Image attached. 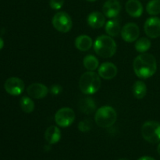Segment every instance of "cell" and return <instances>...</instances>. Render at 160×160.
Returning <instances> with one entry per match:
<instances>
[{"mask_svg": "<svg viewBox=\"0 0 160 160\" xmlns=\"http://www.w3.org/2000/svg\"><path fill=\"white\" fill-rule=\"evenodd\" d=\"M133 67L135 74L142 79H147L155 74L157 69L156 59L152 54L143 53L134 59Z\"/></svg>", "mask_w": 160, "mask_h": 160, "instance_id": "1", "label": "cell"}, {"mask_svg": "<svg viewBox=\"0 0 160 160\" xmlns=\"http://www.w3.org/2000/svg\"><path fill=\"white\" fill-rule=\"evenodd\" d=\"M94 49L96 54L101 57L110 58L117 52V44L110 36L101 35L95 40Z\"/></svg>", "mask_w": 160, "mask_h": 160, "instance_id": "2", "label": "cell"}, {"mask_svg": "<svg viewBox=\"0 0 160 160\" xmlns=\"http://www.w3.org/2000/svg\"><path fill=\"white\" fill-rule=\"evenodd\" d=\"M99 75L93 71L83 73L80 78L79 87L81 92L86 95H93L96 93L101 85Z\"/></svg>", "mask_w": 160, "mask_h": 160, "instance_id": "3", "label": "cell"}, {"mask_svg": "<svg viewBox=\"0 0 160 160\" xmlns=\"http://www.w3.org/2000/svg\"><path fill=\"white\" fill-rule=\"evenodd\" d=\"M117 114L115 109L111 106H102L96 111L95 116V123L102 128H108L115 123Z\"/></svg>", "mask_w": 160, "mask_h": 160, "instance_id": "4", "label": "cell"}, {"mask_svg": "<svg viewBox=\"0 0 160 160\" xmlns=\"http://www.w3.org/2000/svg\"><path fill=\"white\" fill-rule=\"evenodd\" d=\"M142 134L145 141L150 143L160 142V123L156 121H147L142 128Z\"/></svg>", "mask_w": 160, "mask_h": 160, "instance_id": "5", "label": "cell"}, {"mask_svg": "<svg viewBox=\"0 0 160 160\" xmlns=\"http://www.w3.org/2000/svg\"><path fill=\"white\" fill-rule=\"evenodd\" d=\"M52 25L55 29L59 32L67 33L71 30L73 22L68 13L65 12H59L53 17Z\"/></svg>", "mask_w": 160, "mask_h": 160, "instance_id": "6", "label": "cell"}, {"mask_svg": "<svg viewBox=\"0 0 160 160\" xmlns=\"http://www.w3.org/2000/svg\"><path fill=\"white\" fill-rule=\"evenodd\" d=\"M75 120L74 111L70 108H62L56 112L55 115V121L58 126L67 128L73 123Z\"/></svg>", "mask_w": 160, "mask_h": 160, "instance_id": "7", "label": "cell"}, {"mask_svg": "<svg viewBox=\"0 0 160 160\" xmlns=\"http://www.w3.org/2000/svg\"><path fill=\"white\" fill-rule=\"evenodd\" d=\"M24 82L20 78H9L6 81L4 84L5 90L11 95H19L24 90Z\"/></svg>", "mask_w": 160, "mask_h": 160, "instance_id": "8", "label": "cell"}, {"mask_svg": "<svg viewBox=\"0 0 160 160\" xmlns=\"http://www.w3.org/2000/svg\"><path fill=\"white\" fill-rule=\"evenodd\" d=\"M140 30L134 23H128L123 27L121 30L122 38L126 42H135L139 37Z\"/></svg>", "mask_w": 160, "mask_h": 160, "instance_id": "9", "label": "cell"}, {"mask_svg": "<svg viewBox=\"0 0 160 160\" xmlns=\"http://www.w3.org/2000/svg\"><path fill=\"white\" fill-rule=\"evenodd\" d=\"M145 32L147 36L151 38H156L160 36V19L152 17L145 21L144 26Z\"/></svg>", "mask_w": 160, "mask_h": 160, "instance_id": "10", "label": "cell"}, {"mask_svg": "<svg viewBox=\"0 0 160 160\" xmlns=\"http://www.w3.org/2000/svg\"><path fill=\"white\" fill-rule=\"evenodd\" d=\"M121 10V5L118 0H107L102 6L103 14L108 18H115Z\"/></svg>", "mask_w": 160, "mask_h": 160, "instance_id": "11", "label": "cell"}, {"mask_svg": "<svg viewBox=\"0 0 160 160\" xmlns=\"http://www.w3.org/2000/svg\"><path fill=\"white\" fill-rule=\"evenodd\" d=\"M27 92L31 98L40 99V98H45L48 95V88L45 84H40V83H34L28 86Z\"/></svg>", "mask_w": 160, "mask_h": 160, "instance_id": "12", "label": "cell"}, {"mask_svg": "<svg viewBox=\"0 0 160 160\" xmlns=\"http://www.w3.org/2000/svg\"><path fill=\"white\" fill-rule=\"evenodd\" d=\"M117 72V67L112 62H104L98 69V75L106 80H110L115 78Z\"/></svg>", "mask_w": 160, "mask_h": 160, "instance_id": "13", "label": "cell"}, {"mask_svg": "<svg viewBox=\"0 0 160 160\" xmlns=\"http://www.w3.org/2000/svg\"><path fill=\"white\" fill-rule=\"evenodd\" d=\"M126 11L131 17H140L143 12V6L138 0H128L126 3Z\"/></svg>", "mask_w": 160, "mask_h": 160, "instance_id": "14", "label": "cell"}, {"mask_svg": "<svg viewBox=\"0 0 160 160\" xmlns=\"http://www.w3.org/2000/svg\"><path fill=\"white\" fill-rule=\"evenodd\" d=\"M88 23L92 28H100L103 27L106 22L105 15L99 12H93L90 13L87 19Z\"/></svg>", "mask_w": 160, "mask_h": 160, "instance_id": "15", "label": "cell"}, {"mask_svg": "<svg viewBox=\"0 0 160 160\" xmlns=\"http://www.w3.org/2000/svg\"><path fill=\"white\" fill-rule=\"evenodd\" d=\"M79 109L84 114L90 115L93 113L96 109V104H95V100L90 97L82 98L79 102Z\"/></svg>", "mask_w": 160, "mask_h": 160, "instance_id": "16", "label": "cell"}, {"mask_svg": "<svg viewBox=\"0 0 160 160\" xmlns=\"http://www.w3.org/2000/svg\"><path fill=\"white\" fill-rule=\"evenodd\" d=\"M45 138L46 142L50 145L57 143L61 138L60 130L56 126L49 127L45 131Z\"/></svg>", "mask_w": 160, "mask_h": 160, "instance_id": "17", "label": "cell"}, {"mask_svg": "<svg viewBox=\"0 0 160 160\" xmlns=\"http://www.w3.org/2000/svg\"><path fill=\"white\" fill-rule=\"evenodd\" d=\"M93 45L92 39L89 36L83 34V35L78 36L75 40V46L78 50L81 51H88L92 48Z\"/></svg>", "mask_w": 160, "mask_h": 160, "instance_id": "18", "label": "cell"}, {"mask_svg": "<svg viewBox=\"0 0 160 160\" xmlns=\"http://www.w3.org/2000/svg\"><path fill=\"white\" fill-rule=\"evenodd\" d=\"M133 94L134 97L138 99H142L145 96L147 93V87L146 84L142 81H136L133 85Z\"/></svg>", "mask_w": 160, "mask_h": 160, "instance_id": "19", "label": "cell"}, {"mask_svg": "<svg viewBox=\"0 0 160 160\" xmlns=\"http://www.w3.org/2000/svg\"><path fill=\"white\" fill-rule=\"evenodd\" d=\"M106 31L110 37H117L120 32V23L117 20H111L106 23Z\"/></svg>", "mask_w": 160, "mask_h": 160, "instance_id": "20", "label": "cell"}, {"mask_svg": "<svg viewBox=\"0 0 160 160\" xmlns=\"http://www.w3.org/2000/svg\"><path fill=\"white\" fill-rule=\"evenodd\" d=\"M84 66L90 71L95 70L98 67V60L95 56L88 55L84 58Z\"/></svg>", "mask_w": 160, "mask_h": 160, "instance_id": "21", "label": "cell"}, {"mask_svg": "<svg viewBox=\"0 0 160 160\" xmlns=\"http://www.w3.org/2000/svg\"><path fill=\"white\" fill-rule=\"evenodd\" d=\"M20 107L22 110L27 113H31L34 109V103L31 98L27 96H23L20 101Z\"/></svg>", "mask_w": 160, "mask_h": 160, "instance_id": "22", "label": "cell"}, {"mask_svg": "<svg viewBox=\"0 0 160 160\" xmlns=\"http://www.w3.org/2000/svg\"><path fill=\"white\" fill-rule=\"evenodd\" d=\"M146 10L149 15L156 16L160 13V0H151L146 6Z\"/></svg>", "mask_w": 160, "mask_h": 160, "instance_id": "23", "label": "cell"}, {"mask_svg": "<svg viewBox=\"0 0 160 160\" xmlns=\"http://www.w3.org/2000/svg\"><path fill=\"white\" fill-rule=\"evenodd\" d=\"M151 47V42L146 38H142L135 43V49L139 52H145Z\"/></svg>", "mask_w": 160, "mask_h": 160, "instance_id": "24", "label": "cell"}, {"mask_svg": "<svg viewBox=\"0 0 160 160\" xmlns=\"http://www.w3.org/2000/svg\"><path fill=\"white\" fill-rule=\"evenodd\" d=\"M92 128V122L88 120H83V121L80 122L78 124V129L82 132H87L89 131Z\"/></svg>", "mask_w": 160, "mask_h": 160, "instance_id": "25", "label": "cell"}, {"mask_svg": "<svg viewBox=\"0 0 160 160\" xmlns=\"http://www.w3.org/2000/svg\"><path fill=\"white\" fill-rule=\"evenodd\" d=\"M65 0H50L49 6L53 9H59L62 7Z\"/></svg>", "mask_w": 160, "mask_h": 160, "instance_id": "26", "label": "cell"}, {"mask_svg": "<svg viewBox=\"0 0 160 160\" xmlns=\"http://www.w3.org/2000/svg\"><path fill=\"white\" fill-rule=\"evenodd\" d=\"M62 91V86L59 85V84H53L52 85V87L50 88V92L52 95H57L59 94H60Z\"/></svg>", "mask_w": 160, "mask_h": 160, "instance_id": "27", "label": "cell"}, {"mask_svg": "<svg viewBox=\"0 0 160 160\" xmlns=\"http://www.w3.org/2000/svg\"><path fill=\"white\" fill-rule=\"evenodd\" d=\"M138 160H156V159H153L152 157H150V156H143V157H141L140 159H138Z\"/></svg>", "mask_w": 160, "mask_h": 160, "instance_id": "28", "label": "cell"}, {"mask_svg": "<svg viewBox=\"0 0 160 160\" xmlns=\"http://www.w3.org/2000/svg\"><path fill=\"white\" fill-rule=\"evenodd\" d=\"M3 46H4V41L0 38V50L3 48Z\"/></svg>", "mask_w": 160, "mask_h": 160, "instance_id": "29", "label": "cell"}, {"mask_svg": "<svg viewBox=\"0 0 160 160\" xmlns=\"http://www.w3.org/2000/svg\"><path fill=\"white\" fill-rule=\"evenodd\" d=\"M157 150H158V153H159V155L160 156V144L159 145V146H158Z\"/></svg>", "mask_w": 160, "mask_h": 160, "instance_id": "30", "label": "cell"}, {"mask_svg": "<svg viewBox=\"0 0 160 160\" xmlns=\"http://www.w3.org/2000/svg\"><path fill=\"white\" fill-rule=\"evenodd\" d=\"M119 160H129V159H126V158H121V159H120Z\"/></svg>", "mask_w": 160, "mask_h": 160, "instance_id": "31", "label": "cell"}, {"mask_svg": "<svg viewBox=\"0 0 160 160\" xmlns=\"http://www.w3.org/2000/svg\"><path fill=\"white\" fill-rule=\"evenodd\" d=\"M88 1H89V2H95V1H97V0H88Z\"/></svg>", "mask_w": 160, "mask_h": 160, "instance_id": "32", "label": "cell"}]
</instances>
